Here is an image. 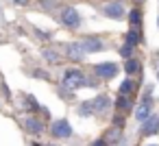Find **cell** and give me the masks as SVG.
Here are the masks:
<instances>
[{
    "mask_svg": "<svg viewBox=\"0 0 159 146\" xmlns=\"http://www.w3.org/2000/svg\"><path fill=\"white\" fill-rule=\"evenodd\" d=\"M94 113V107H92V100H85L79 105V116H92Z\"/></svg>",
    "mask_w": 159,
    "mask_h": 146,
    "instance_id": "9a60e30c",
    "label": "cell"
},
{
    "mask_svg": "<svg viewBox=\"0 0 159 146\" xmlns=\"http://www.w3.org/2000/svg\"><path fill=\"white\" fill-rule=\"evenodd\" d=\"M139 42H142L139 31H137V29H131V31L126 33V44H129V46H135V44H139Z\"/></svg>",
    "mask_w": 159,
    "mask_h": 146,
    "instance_id": "4fadbf2b",
    "label": "cell"
},
{
    "mask_svg": "<svg viewBox=\"0 0 159 146\" xmlns=\"http://www.w3.org/2000/svg\"><path fill=\"white\" fill-rule=\"evenodd\" d=\"M66 52H68V59H72V61H83V57H85V50L81 48V42H72V44H68Z\"/></svg>",
    "mask_w": 159,
    "mask_h": 146,
    "instance_id": "52a82bcc",
    "label": "cell"
},
{
    "mask_svg": "<svg viewBox=\"0 0 159 146\" xmlns=\"http://www.w3.org/2000/svg\"><path fill=\"white\" fill-rule=\"evenodd\" d=\"M42 57L48 61V63H59V52H55V50H42Z\"/></svg>",
    "mask_w": 159,
    "mask_h": 146,
    "instance_id": "5bb4252c",
    "label": "cell"
},
{
    "mask_svg": "<svg viewBox=\"0 0 159 146\" xmlns=\"http://www.w3.org/2000/svg\"><path fill=\"white\" fill-rule=\"evenodd\" d=\"M129 20H131V24H133V29H139V20H142V13H139L137 9H133V11L129 13Z\"/></svg>",
    "mask_w": 159,
    "mask_h": 146,
    "instance_id": "e0dca14e",
    "label": "cell"
},
{
    "mask_svg": "<svg viewBox=\"0 0 159 146\" xmlns=\"http://www.w3.org/2000/svg\"><path fill=\"white\" fill-rule=\"evenodd\" d=\"M157 126H159V116H150L148 120L142 122V133L144 135H152V133H157Z\"/></svg>",
    "mask_w": 159,
    "mask_h": 146,
    "instance_id": "9c48e42d",
    "label": "cell"
},
{
    "mask_svg": "<svg viewBox=\"0 0 159 146\" xmlns=\"http://www.w3.org/2000/svg\"><path fill=\"white\" fill-rule=\"evenodd\" d=\"M61 22H63L66 26H70V29H79V26H81V16H79V11H76L74 7H63V11H61Z\"/></svg>",
    "mask_w": 159,
    "mask_h": 146,
    "instance_id": "7a4b0ae2",
    "label": "cell"
},
{
    "mask_svg": "<svg viewBox=\"0 0 159 146\" xmlns=\"http://www.w3.org/2000/svg\"><path fill=\"white\" fill-rule=\"evenodd\" d=\"M92 107H94V111H107V109L111 107V98H109L107 94H98V96L92 100Z\"/></svg>",
    "mask_w": 159,
    "mask_h": 146,
    "instance_id": "ba28073f",
    "label": "cell"
},
{
    "mask_svg": "<svg viewBox=\"0 0 159 146\" xmlns=\"http://www.w3.org/2000/svg\"><path fill=\"white\" fill-rule=\"evenodd\" d=\"M61 83H63V87H66L68 92H72V89H79V87L87 85V79H85V74H83L81 70H66Z\"/></svg>",
    "mask_w": 159,
    "mask_h": 146,
    "instance_id": "6da1fadb",
    "label": "cell"
},
{
    "mask_svg": "<svg viewBox=\"0 0 159 146\" xmlns=\"http://www.w3.org/2000/svg\"><path fill=\"white\" fill-rule=\"evenodd\" d=\"M157 24H159V20H157Z\"/></svg>",
    "mask_w": 159,
    "mask_h": 146,
    "instance_id": "cb8c5ba5",
    "label": "cell"
},
{
    "mask_svg": "<svg viewBox=\"0 0 159 146\" xmlns=\"http://www.w3.org/2000/svg\"><path fill=\"white\" fill-rule=\"evenodd\" d=\"M157 81H159V74H157Z\"/></svg>",
    "mask_w": 159,
    "mask_h": 146,
    "instance_id": "603a6c76",
    "label": "cell"
},
{
    "mask_svg": "<svg viewBox=\"0 0 159 146\" xmlns=\"http://www.w3.org/2000/svg\"><path fill=\"white\" fill-rule=\"evenodd\" d=\"M133 87H135V85H133V81H131V79H126V81L120 85V96H129V94L133 92Z\"/></svg>",
    "mask_w": 159,
    "mask_h": 146,
    "instance_id": "2e32d148",
    "label": "cell"
},
{
    "mask_svg": "<svg viewBox=\"0 0 159 146\" xmlns=\"http://www.w3.org/2000/svg\"><path fill=\"white\" fill-rule=\"evenodd\" d=\"M24 129H26L29 133H42V131H44V124H42L39 120H35V118H26V120H24Z\"/></svg>",
    "mask_w": 159,
    "mask_h": 146,
    "instance_id": "30bf717a",
    "label": "cell"
},
{
    "mask_svg": "<svg viewBox=\"0 0 159 146\" xmlns=\"http://www.w3.org/2000/svg\"><path fill=\"white\" fill-rule=\"evenodd\" d=\"M102 13L107 16V18H111V20H122L124 18V5L122 2H107V5H102Z\"/></svg>",
    "mask_w": 159,
    "mask_h": 146,
    "instance_id": "3957f363",
    "label": "cell"
},
{
    "mask_svg": "<svg viewBox=\"0 0 159 146\" xmlns=\"http://www.w3.org/2000/svg\"><path fill=\"white\" fill-rule=\"evenodd\" d=\"M50 133L55 137H70L72 135V126H70L68 120H55L50 124Z\"/></svg>",
    "mask_w": 159,
    "mask_h": 146,
    "instance_id": "277c9868",
    "label": "cell"
},
{
    "mask_svg": "<svg viewBox=\"0 0 159 146\" xmlns=\"http://www.w3.org/2000/svg\"><path fill=\"white\" fill-rule=\"evenodd\" d=\"M120 55H122V59H131V55H133V46L124 44V46L120 48Z\"/></svg>",
    "mask_w": 159,
    "mask_h": 146,
    "instance_id": "ac0fdd59",
    "label": "cell"
},
{
    "mask_svg": "<svg viewBox=\"0 0 159 146\" xmlns=\"http://www.w3.org/2000/svg\"><path fill=\"white\" fill-rule=\"evenodd\" d=\"M137 2H139V0H137Z\"/></svg>",
    "mask_w": 159,
    "mask_h": 146,
    "instance_id": "d4e9b609",
    "label": "cell"
},
{
    "mask_svg": "<svg viewBox=\"0 0 159 146\" xmlns=\"http://www.w3.org/2000/svg\"><path fill=\"white\" fill-rule=\"evenodd\" d=\"M116 107H118L120 111H124V109L129 107V96H120V98H118V103H116Z\"/></svg>",
    "mask_w": 159,
    "mask_h": 146,
    "instance_id": "d6986e66",
    "label": "cell"
},
{
    "mask_svg": "<svg viewBox=\"0 0 159 146\" xmlns=\"http://www.w3.org/2000/svg\"><path fill=\"white\" fill-rule=\"evenodd\" d=\"M81 48L85 50V55L87 52H100L105 48V44L98 37H85V39H81Z\"/></svg>",
    "mask_w": 159,
    "mask_h": 146,
    "instance_id": "8992f818",
    "label": "cell"
},
{
    "mask_svg": "<svg viewBox=\"0 0 159 146\" xmlns=\"http://www.w3.org/2000/svg\"><path fill=\"white\" fill-rule=\"evenodd\" d=\"M92 146H107V139H96Z\"/></svg>",
    "mask_w": 159,
    "mask_h": 146,
    "instance_id": "7402d4cb",
    "label": "cell"
},
{
    "mask_svg": "<svg viewBox=\"0 0 159 146\" xmlns=\"http://www.w3.org/2000/svg\"><path fill=\"white\" fill-rule=\"evenodd\" d=\"M24 100H26V107H29V109H33V111L37 109V103H35V98H31V96H24Z\"/></svg>",
    "mask_w": 159,
    "mask_h": 146,
    "instance_id": "ffe728a7",
    "label": "cell"
},
{
    "mask_svg": "<svg viewBox=\"0 0 159 146\" xmlns=\"http://www.w3.org/2000/svg\"><path fill=\"white\" fill-rule=\"evenodd\" d=\"M150 146H152V144H150Z\"/></svg>",
    "mask_w": 159,
    "mask_h": 146,
    "instance_id": "484cf974",
    "label": "cell"
},
{
    "mask_svg": "<svg viewBox=\"0 0 159 146\" xmlns=\"http://www.w3.org/2000/svg\"><path fill=\"white\" fill-rule=\"evenodd\" d=\"M135 118H137L139 122L148 120V118H150V105H139L137 111H135Z\"/></svg>",
    "mask_w": 159,
    "mask_h": 146,
    "instance_id": "7c38bea8",
    "label": "cell"
},
{
    "mask_svg": "<svg viewBox=\"0 0 159 146\" xmlns=\"http://www.w3.org/2000/svg\"><path fill=\"white\" fill-rule=\"evenodd\" d=\"M35 76H37V79H48V72H44V70H35Z\"/></svg>",
    "mask_w": 159,
    "mask_h": 146,
    "instance_id": "44dd1931",
    "label": "cell"
},
{
    "mask_svg": "<svg viewBox=\"0 0 159 146\" xmlns=\"http://www.w3.org/2000/svg\"><path fill=\"white\" fill-rule=\"evenodd\" d=\"M94 72H96V76H100V79H113L116 74H118V66L116 63H98V66H94Z\"/></svg>",
    "mask_w": 159,
    "mask_h": 146,
    "instance_id": "5b68a950",
    "label": "cell"
},
{
    "mask_svg": "<svg viewBox=\"0 0 159 146\" xmlns=\"http://www.w3.org/2000/svg\"><path fill=\"white\" fill-rule=\"evenodd\" d=\"M124 70H126V74L129 76H133V74H137V70H139V63H137V59H126L124 61Z\"/></svg>",
    "mask_w": 159,
    "mask_h": 146,
    "instance_id": "8fae6325",
    "label": "cell"
}]
</instances>
